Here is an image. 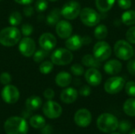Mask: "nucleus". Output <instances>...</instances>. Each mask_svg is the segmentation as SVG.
Returning a JSON list of instances; mask_svg holds the SVG:
<instances>
[{
    "mask_svg": "<svg viewBox=\"0 0 135 134\" xmlns=\"http://www.w3.org/2000/svg\"><path fill=\"white\" fill-rule=\"evenodd\" d=\"M4 130L6 134H27L28 126L24 118L13 116L5 122Z\"/></svg>",
    "mask_w": 135,
    "mask_h": 134,
    "instance_id": "obj_1",
    "label": "nucleus"
},
{
    "mask_svg": "<svg viewBox=\"0 0 135 134\" xmlns=\"http://www.w3.org/2000/svg\"><path fill=\"white\" fill-rule=\"evenodd\" d=\"M21 37V32L15 26L6 27L0 31V43L4 47H13L20 42Z\"/></svg>",
    "mask_w": 135,
    "mask_h": 134,
    "instance_id": "obj_2",
    "label": "nucleus"
},
{
    "mask_svg": "<svg viewBox=\"0 0 135 134\" xmlns=\"http://www.w3.org/2000/svg\"><path fill=\"white\" fill-rule=\"evenodd\" d=\"M97 128L103 133H110L115 132L119 126L117 118L110 113H104L100 115L97 120Z\"/></svg>",
    "mask_w": 135,
    "mask_h": 134,
    "instance_id": "obj_3",
    "label": "nucleus"
},
{
    "mask_svg": "<svg viewBox=\"0 0 135 134\" xmlns=\"http://www.w3.org/2000/svg\"><path fill=\"white\" fill-rule=\"evenodd\" d=\"M114 52L115 56L123 61L130 60L134 55V48L132 45L126 40H118L114 46Z\"/></svg>",
    "mask_w": 135,
    "mask_h": 134,
    "instance_id": "obj_4",
    "label": "nucleus"
},
{
    "mask_svg": "<svg viewBox=\"0 0 135 134\" xmlns=\"http://www.w3.org/2000/svg\"><path fill=\"white\" fill-rule=\"evenodd\" d=\"M74 58L71 51L67 48H58L51 54V61L54 65L66 66L70 64Z\"/></svg>",
    "mask_w": 135,
    "mask_h": 134,
    "instance_id": "obj_5",
    "label": "nucleus"
},
{
    "mask_svg": "<svg viewBox=\"0 0 135 134\" xmlns=\"http://www.w3.org/2000/svg\"><path fill=\"white\" fill-rule=\"evenodd\" d=\"M81 21L88 27H93L99 24L100 21V14L93 9L89 7H85L82 9L80 12Z\"/></svg>",
    "mask_w": 135,
    "mask_h": 134,
    "instance_id": "obj_6",
    "label": "nucleus"
},
{
    "mask_svg": "<svg viewBox=\"0 0 135 134\" xmlns=\"http://www.w3.org/2000/svg\"><path fill=\"white\" fill-rule=\"evenodd\" d=\"M93 56L100 62L108 60L112 55V47L108 43L104 40L98 41L93 47Z\"/></svg>",
    "mask_w": 135,
    "mask_h": 134,
    "instance_id": "obj_7",
    "label": "nucleus"
},
{
    "mask_svg": "<svg viewBox=\"0 0 135 134\" xmlns=\"http://www.w3.org/2000/svg\"><path fill=\"white\" fill-rule=\"evenodd\" d=\"M81 5L77 1H69L65 3L60 9L61 15L66 20L77 18L81 12Z\"/></svg>",
    "mask_w": 135,
    "mask_h": 134,
    "instance_id": "obj_8",
    "label": "nucleus"
},
{
    "mask_svg": "<svg viewBox=\"0 0 135 134\" xmlns=\"http://www.w3.org/2000/svg\"><path fill=\"white\" fill-rule=\"evenodd\" d=\"M125 86V80L122 77H112L104 83V90L107 93L115 95L120 92Z\"/></svg>",
    "mask_w": 135,
    "mask_h": 134,
    "instance_id": "obj_9",
    "label": "nucleus"
},
{
    "mask_svg": "<svg viewBox=\"0 0 135 134\" xmlns=\"http://www.w3.org/2000/svg\"><path fill=\"white\" fill-rule=\"evenodd\" d=\"M1 96L5 103L8 104H13L18 101L20 98V92L16 86L6 85L2 90Z\"/></svg>",
    "mask_w": 135,
    "mask_h": 134,
    "instance_id": "obj_10",
    "label": "nucleus"
},
{
    "mask_svg": "<svg viewBox=\"0 0 135 134\" xmlns=\"http://www.w3.org/2000/svg\"><path fill=\"white\" fill-rule=\"evenodd\" d=\"M43 113L47 118L50 119H55L61 116L62 109L58 103L48 100L43 105Z\"/></svg>",
    "mask_w": 135,
    "mask_h": 134,
    "instance_id": "obj_11",
    "label": "nucleus"
},
{
    "mask_svg": "<svg viewBox=\"0 0 135 134\" xmlns=\"http://www.w3.org/2000/svg\"><path fill=\"white\" fill-rule=\"evenodd\" d=\"M18 50L22 55L29 58L32 56L36 51V43L32 39L25 36V38L21 39L18 45Z\"/></svg>",
    "mask_w": 135,
    "mask_h": 134,
    "instance_id": "obj_12",
    "label": "nucleus"
},
{
    "mask_svg": "<svg viewBox=\"0 0 135 134\" xmlns=\"http://www.w3.org/2000/svg\"><path fill=\"white\" fill-rule=\"evenodd\" d=\"M92 122V115L85 108L79 109L74 115V122L80 127H87Z\"/></svg>",
    "mask_w": 135,
    "mask_h": 134,
    "instance_id": "obj_13",
    "label": "nucleus"
},
{
    "mask_svg": "<svg viewBox=\"0 0 135 134\" xmlns=\"http://www.w3.org/2000/svg\"><path fill=\"white\" fill-rule=\"evenodd\" d=\"M39 44L42 49L49 52L55 47L57 44V39L53 34L50 32H44L39 39Z\"/></svg>",
    "mask_w": 135,
    "mask_h": 134,
    "instance_id": "obj_14",
    "label": "nucleus"
},
{
    "mask_svg": "<svg viewBox=\"0 0 135 134\" xmlns=\"http://www.w3.org/2000/svg\"><path fill=\"white\" fill-rule=\"evenodd\" d=\"M55 32L61 39H67L72 34V24L66 20H61L55 24Z\"/></svg>",
    "mask_w": 135,
    "mask_h": 134,
    "instance_id": "obj_15",
    "label": "nucleus"
},
{
    "mask_svg": "<svg viewBox=\"0 0 135 134\" xmlns=\"http://www.w3.org/2000/svg\"><path fill=\"white\" fill-rule=\"evenodd\" d=\"M85 78L91 86H98L102 81V75L97 68H89L85 71Z\"/></svg>",
    "mask_w": 135,
    "mask_h": 134,
    "instance_id": "obj_16",
    "label": "nucleus"
},
{
    "mask_svg": "<svg viewBox=\"0 0 135 134\" xmlns=\"http://www.w3.org/2000/svg\"><path fill=\"white\" fill-rule=\"evenodd\" d=\"M78 96V92L74 88H66L60 94V99L62 103L70 104L75 102Z\"/></svg>",
    "mask_w": 135,
    "mask_h": 134,
    "instance_id": "obj_17",
    "label": "nucleus"
},
{
    "mask_svg": "<svg viewBox=\"0 0 135 134\" xmlns=\"http://www.w3.org/2000/svg\"><path fill=\"white\" fill-rule=\"evenodd\" d=\"M122 69L123 65L117 59H111L108 61L104 66V70L105 73L109 75H116L121 72Z\"/></svg>",
    "mask_w": 135,
    "mask_h": 134,
    "instance_id": "obj_18",
    "label": "nucleus"
},
{
    "mask_svg": "<svg viewBox=\"0 0 135 134\" xmlns=\"http://www.w3.org/2000/svg\"><path fill=\"white\" fill-rule=\"evenodd\" d=\"M66 47L70 51H77L79 50L83 45V39L81 36L78 35L70 36L69 38L66 39L65 42Z\"/></svg>",
    "mask_w": 135,
    "mask_h": 134,
    "instance_id": "obj_19",
    "label": "nucleus"
},
{
    "mask_svg": "<svg viewBox=\"0 0 135 134\" xmlns=\"http://www.w3.org/2000/svg\"><path fill=\"white\" fill-rule=\"evenodd\" d=\"M55 84L61 87V88H66L69 86L72 82V76L70 73L66 71L59 72L55 76Z\"/></svg>",
    "mask_w": 135,
    "mask_h": 134,
    "instance_id": "obj_20",
    "label": "nucleus"
},
{
    "mask_svg": "<svg viewBox=\"0 0 135 134\" xmlns=\"http://www.w3.org/2000/svg\"><path fill=\"white\" fill-rule=\"evenodd\" d=\"M42 106V100L37 96H32L25 101V107L28 111H34L38 110Z\"/></svg>",
    "mask_w": 135,
    "mask_h": 134,
    "instance_id": "obj_21",
    "label": "nucleus"
},
{
    "mask_svg": "<svg viewBox=\"0 0 135 134\" xmlns=\"http://www.w3.org/2000/svg\"><path fill=\"white\" fill-rule=\"evenodd\" d=\"M81 62L85 66L89 68H100L101 66V62L97 60L92 54H85L81 59Z\"/></svg>",
    "mask_w": 135,
    "mask_h": 134,
    "instance_id": "obj_22",
    "label": "nucleus"
},
{
    "mask_svg": "<svg viewBox=\"0 0 135 134\" xmlns=\"http://www.w3.org/2000/svg\"><path fill=\"white\" fill-rule=\"evenodd\" d=\"M115 0H96V6L101 13L109 11L114 6Z\"/></svg>",
    "mask_w": 135,
    "mask_h": 134,
    "instance_id": "obj_23",
    "label": "nucleus"
},
{
    "mask_svg": "<svg viewBox=\"0 0 135 134\" xmlns=\"http://www.w3.org/2000/svg\"><path fill=\"white\" fill-rule=\"evenodd\" d=\"M61 16L62 15H61V12L59 9H53L47 16V18H46L47 24L51 26L55 25L60 21Z\"/></svg>",
    "mask_w": 135,
    "mask_h": 134,
    "instance_id": "obj_24",
    "label": "nucleus"
},
{
    "mask_svg": "<svg viewBox=\"0 0 135 134\" xmlns=\"http://www.w3.org/2000/svg\"><path fill=\"white\" fill-rule=\"evenodd\" d=\"M122 22L127 26L135 25V10H127L121 16Z\"/></svg>",
    "mask_w": 135,
    "mask_h": 134,
    "instance_id": "obj_25",
    "label": "nucleus"
},
{
    "mask_svg": "<svg viewBox=\"0 0 135 134\" xmlns=\"http://www.w3.org/2000/svg\"><path fill=\"white\" fill-rule=\"evenodd\" d=\"M123 111L125 114L131 117L135 116V98L132 97L126 100L123 104Z\"/></svg>",
    "mask_w": 135,
    "mask_h": 134,
    "instance_id": "obj_26",
    "label": "nucleus"
},
{
    "mask_svg": "<svg viewBox=\"0 0 135 134\" xmlns=\"http://www.w3.org/2000/svg\"><path fill=\"white\" fill-rule=\"evenodd\" d=\"M29 124L32 127L35 129H42L46 125V121L43 116L36 115L30 118Z\"/></svg>",
    "mask_w": 135,
    "mask_h": 134,
    "instance_id": "obj_27",
    "label": "nucleus"
},
{
    "mask_svg": "<svg viewBox=\"0 0 135 134\" xmlns=\"http://www.w3.org/2000/svg\"><path fill=\"white\" fill-rule=\"evenodd\" d=\"M108 30L105 24H98L94 30V36L99 40H103L108 36Z\"/></svg>",
    "mask_w": 135,
    "mask_h": 134,
    "instance_id": "obj_28",
    "label": "nucleus"
},
{
    "mask_svg": "<svg viewBox=\"0 0 135 134\" xmlns=\"http://www.w3.org/2000/svg\"><path fill=\"white\" fill-rule=\"evenodd\" d=\"M22 21V16L18 11H13L9 17V23L11 26H17Z\"/></svg>",
    "mask_w": 135,
    "mask_h": 134,
    "instance_id": "obj_29",
    "label": "nucleus"
},
{
    "mask_svg": "<svg viewBox=\"0 0 135 134\" xmlns=\"http://www.w3.org/2000/svg\"><path fill=\"white\" fill-rule=\"evenodd\" d=\"M53 68L54 64L51 61H44L40 65L39 70L42 74H48L52 71Z\"/></svg>",
    "mask_w": 135,
    "mask_h": 134,
    "instance_id": "obj_30",
    "label": "nucleus"
},
{
    "mask_svg": "<svg viewBox=\"0 0 135 134\" xmlns=\"http://www.w3.org/2000/svg\"><path fill=\"white\" fill-rule=\"evenodd\" d=\"M48 55V51H44V49L37 50L33 54V60L35 62H41Z\"/></svg>",
    "mask_w": 135,
    "mask_h": 134,
    "instance_id": "obj_31",
    "label": "nucleus"
},
{
    "mask_svg": "<svg viewBox=\"0 0 135 134\" xmlns=\"http://www.w3.org/2000/svg\"><path fill=\"white\" fill-rule=\"evenodd\" d=\"M120 133L125 134L127 133L128 132H130V130H131L132 128V125L131 122L127 121V120H123L120 122H119V126H118Z\"/></svg>",
    "mask_w": 135,
    "mask_h": 134,
    "instance_id": "obj_32",
    "label": "nucleus"
},
{
    "mask_svg": "<svg viewBox=\"0 0 135 134\" xmlns=\"http://www.w3.org/2000/svg\"><path fill=\"white\" fill-rule=\"evenodd\" d=\"M70 71L71 73L74 75V76H77V77H79V76H81L84 72H85V70H84V67L79 64V63H75L74 65L71 66L70 67Z\"/></svg>",
    "mask_w": 135,
    "mask_h": 134,
    "instance_id": "obj_33",
    "label": "nucleus"
},
{
    "mask_svg": "<svg viewBox=\"0 0 135 134\" xmlns=\"http://www.w3.org/2000/svg\"><path fill=\"white\" fill-rule=\"evenodd\" d=\"M48 7V2L47 0H36L35 3V9L39 12L42 13L45 11Z\"/></svg>",
    "mask_w": 135,
    "mask_h": 134,
    "instance_id": "obj_34",
    "label": "nucleus"
},
{
    "mask_svg": "<svg viewBox=\"0 0 135 134\" xmlns=\"http://www.w3.org/2000/svg\"><path fill=\"white\" fill-rule=\"evenodd\" d=\"M125 91L126 93L131 97H135V81H130L125 84Z\"/></svg>",
    "mask_w": 135,
    "mask_h": 134,
    "instance_id": "obj_35",
    "label": "nucleus"
},
{
    "mask_svg": "<svg viewBox=\"0 0 135 134\" xmlns=\"http://www.w3.org/2000/svg\"><path fill=\"white\" fill-rule=\"evenodd\" d=\"M126 38L130 43L135 44V26H131L126 33Z\"/></svg>",
    "mask_w": 135,
    "mask_h": 134,
    "instance_id": "obj_36",
    "label": "nucleus"
},
{
    "mask_svg": "<svg viewBox=\"0 0 135 134\" xmlns=\"http://www.w3.org/2000/svg\"><path fill=\"white\" fill-rule=\"evenodd\" d=\"M33 32V27L30 24H24L21 28V32L25 36H29Z\"/></svg>",
    "mask_w": 135,
    "mask_h": 134,
    "instance_id": "obj_37",
    "label": "nucleus"
},
{
    "mask_svg": "<svg viewBox=\"0 0 135 134\" xmlns=\"http://www.w3.org/2000/svg\"><path fill=\"white\" fill-rule=\"evenodd\" d=\"M12 81L11 75L7 72H3L0 74V83L3 85H9Z\"/></svg>",
    "mask_w": 135,
    "mask_h": 134,
    "instance_id": "obj_38",
    "label": "nucleus"
},
{
    "mask_svg": "<svg viewBox=\"0 0 135 134\" xmlns=\"http://www.w3.org/2000/svg\"><path fill=\"white\" fill-rule=\"evenodd\" d=\"M118 6L123 9H129L131 7V0H117Z\"/></svg>",
    "mask_w": 135,
    "mask_h": 134,
    "instance_id": "obj_39",
    "label": "nucleus"
},
{
    "mask_svg": "<svg viewBox=\"0 0 135 134\" xmlns=\"http://www.w3.org/2000/svg\"><path fill=\"white\" fill-rule=\"evenodd\" d=\"M91 92H92L91 88L88 85H83L79 89V94L81 96H85V97L89 96L91 94Z\"/></svg>",
    "mask_w": 135,
    "mask_h": 134,
    "instance_id": "obj_40",
    "label": "nucleus"
},
{
    "mask_svg": "<svg viewBox=\"0 0 135 134\" xmlns=\"http://www.w3.org/2000/svg\"><path fill=\"white\" fill-rule=\"evenodd\" d=\"M127 69L131 75L135 76V59H130V61L127 62Z\"/></svg>",
    "mask_w": 135,
    "mask_h": 134,
    "instance_id": "obj_41",
    "label": "nucleus"
},
{
    "mask_svg": "<svg viewBox=\"0 0 135 134\" xmlns=\"http://www.w3.org/2000/svg\"><path fill=\"white\" fill-rule=\"evenodd\" d=\"M34 12H35V8H33L29 5H26V6L24 7L23 9V13L26 17H31L32 15H33Z\"/></svg>",
    "mask_w": 135,
    "mask_h": 134,
    "instance_id": "obj_42",
    "label": "nucleus"
},
{
    "mask_svg": "<svg viewBox=\"0 0 135 134\" xmlns=\"http://www.w3.org/2000/svg\"><path fill=\"white\" fill-rule=\"evenodd\" d=\"M43 95L47 100H51L55 97V92L51 88H47L44 92Z\"/></svg>",
    "mask_w": 135,
    "mask_h": 134,
    "instance_id": "obj_43",
    "label": "nucleus"
},
{
    "mask_svg": "<svg viewBox=\"0 0 135 134\" xmlns=\"http://www.w3.org/2000/svg\"><path fill=\"white\" fill-rule=\"evenodd\" d=\"M41 133L43 134H51V127L49 126H44L43 128H42V131Z\"/></svg>",
    "mask_w": 135,
    "mask_h": 134,
    "instance_id": "obj_44",
    "label": "nucleus"
},
{
    "mask_svg": "<svg viewBox=\"0 0 135 134\" xmlns=\"http://www.w3.org/2000/svg\"><path fill=\"white\" fill-rule=\"evenodd\" d=\"M15 2L20 4V5H29L33 2V0H14Z\"/></svg>",
    "mask_w": 135,
    "mask_h": 134,
    "instance_id": "obj_45",
    "label": "nucleus"
},
{
    "mask_svg": "<svg viewBox=\"0 0 135 134\" xmlns=\"http://www.w3.org/2000/svg\"><path fill=\"white\" fill-rule=\"evenodd\" d=\"M82 39H83V43L85 44V45H88L92 42V39H91V38L89 36H85L82 37Z\"/></svg>",
    "mask_w": 135,
    "mask_h": 134,
    "instance_id": "obj_46",
    "label": "nucleus"
},
{
    "mask_svg": "<svg viewBox=\"0 0 135 134\" xmlns=\"http://www.w3.org/2000/svg\"><path fill=\"white\" fill-rule=\"evenodd\" d=\"M129 134H135V129H134V130H131L130 131Z\"/></svg>",
    "mask_w": 135,
    "mask_h": 134,
    "instance_id": "obj_47",
    "label": "nucleus"
},
{
    "mask_svg": "<svg viewBox=\"0 0 135 134\" xmlns=\"http://www.w3.org/2000/svg\"><path fill=\"white\" fill-rule=\"evenodd\" d=\"M110 134H121V133H114V132H112V133H110Z\"/></svg>",
    "mask_w": 135,
    "mask_h": 134,
    "instance_id": "obj_48",
    "label": "nucleus"
},
{
    "mask_svg": "<svg viewBox=\"0 0 135 134\" xmlns=\"http://www.w3.org/2000/svg\"><path fill=\"white\" fill-rule=\"evenodd\" d=\"M48 1H51V2H56V1H58V0H48Z\"/></svg>",
    "mask_w": 135,
    "mask_h": 134,
    "instance_id": "obj_49",
    "label": "nucleus"
},
{
    "mask_svg": "<svg viewBox=\"0 0 135 134\" xmlns=\"http://www.w3.org/2000/svg\"><path fill=\"white\" fill-rule=\"evenodd\" d=\"M1 1H2V0H0V2H1Z\"/></svg>",
    "mask_w": 135,
    "mask_h": 134,
    "instance_id": "obj_50",
    "label": "nucleus"
}]
</instances>
